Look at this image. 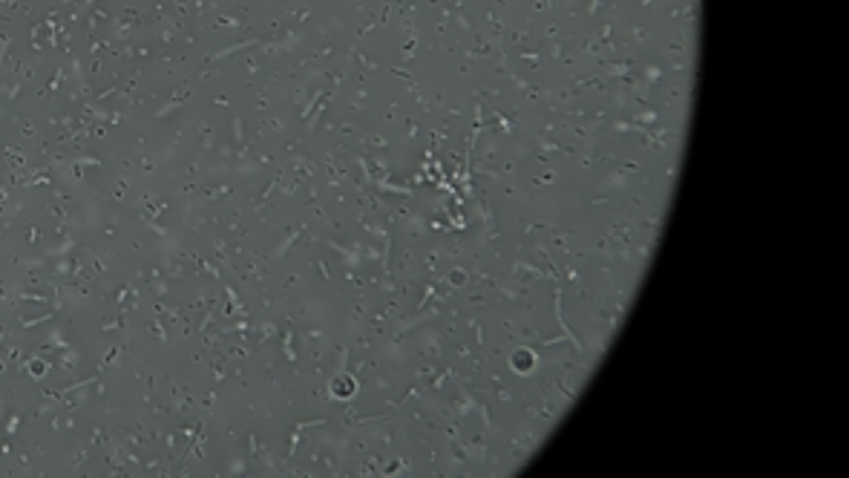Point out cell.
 I'll use <instances>...</instances> for the list:
<instances>
[{"mask_svg":"<svg viewBox=\"0 0 849 478\" xmlns=\"http://www.w3.org/2000/svg\"><path fill=\"white\" fill-rule=\"evenodd\" d=\"M328 392H331V398H337V401H351V398L357 395V380H355V375H337V378L331 380Z\"/></svg>","mask_w":849,"mask_h":478,"instance_id":"6da1fadb","label":"cell"},{"mask_svg":"<svg viewBox=\"0 0 849 478\" xmlns=\"http://www.w3.org/2000/svg\"><path fill=\"white\" fill-rule=\"evenodd\" d=\"M536 363H539V358H536L533 349H516L510 358V366L516 375H530V371H536Z\"/></svg>","mask_w":849,"mask_h":478,"instance_id":"7a4b0ae2","label":"cell"}]
</instances>
